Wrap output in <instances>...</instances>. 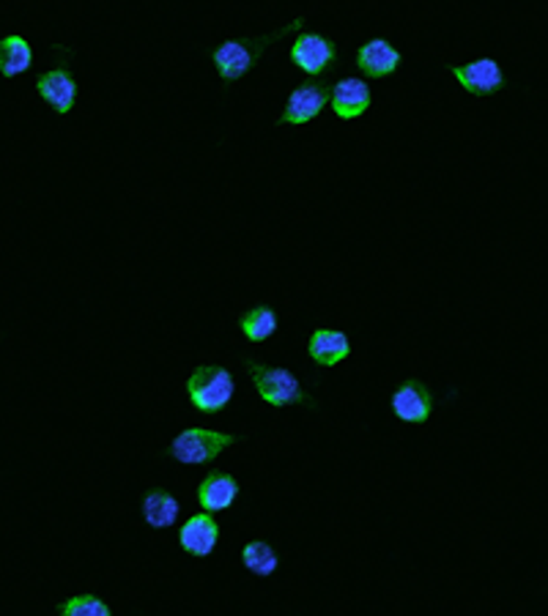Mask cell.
Wrapping results in <instances>:
<instances>
[{
  "mask_svg": "<svg viewBox=\"0 0 548 616\" xmlns=\"http://www.w3.org/2000/svg\"><path fill=\"white\" fill-rule=\"evenodd\" d=\"M244 370L253 378L255 392L264 403L275 406V409H285V406H307V409H316V403L310 400L305 389H302V381L291 373L289 368H271V364L253 362V359H244Z\"/></svg>",
  "mask_w": 548,
  "mask_h": 616,
  "instance_id": "obj_2",
  "label": "cell"
},
{
  "mask_svg": "<svg viewBox=\"0 0 548 616\" xmlns=\"http://www.w3.org/2000/svg\"><path fill=\"white\" fill-rule=\"evenodd\" d=\"M140 513H143V521L151 529H170L179 521L181 504L170 490L154 488L140 501Z\"/></svg>",
  "mask_w": 548,
  "mask_h": 616,
  "instance_id": "obj_15",
  "label": "cell"
},
{
  "mask_svg": "<svg viewBox=\"0 0 548 616\" xmlns=\"http://www.w3.org/2000/svg\"><path fill=\"white\" fill-rule=\"evenodd\" d=\"M242 441L233 433H219V431H206V427H187L179 436L170 441L168 455L174 461L184 463V466H203V463H212L214 458L222 450H228L231 444Z\"/></svg>",
  "mask_w": 548,
  "mask_h": 616,
  "instance_id": "obj_4",
  "label": "cell"
},
{
  "mask_svg": "<svg viewBox=\"0 0 548 616\" xmlns=\"http://www.w3.org/2000/svg\"><path fill=\"white\" fill-rule=\"evenodd\" d=\"M307 354L318 368H335V364L346 362L352 354V343H348L346 332L337 329H316L307 341Z\"/></svg>",
  "mask_w": 548,
  "mask_h": 616,
  "instance_id": "obj_14",
  "label": "cell"
},
{
  "mask_svg": "<svg viewBox=\"0 0 548 616\" xmlns=\"http://www.w3.org/2000/svg\"><path fill=\"white\" fill-rule=\"evenodd\" d=\"M332 99V82L327 77H318V80H305L289 93L285 99V107L280 113L278 124H291V127H305V124L316 121L318 116L323 113V107L329 104Z\"/></svg>",
  "mask_w": 548,
  "mask_h": 616,
  "instance_id": "obj_6",
  "label": "cell"
},
{
  "mask_svg": "<svg viewBox=\"0 0 548 616\" xmlns=\"http://www.w3.org/2000/svg\"><path fill=\"white\" fill-rule=\"evenodd\" d=\"M52 52H55L59 64L52 66L50 72H44V75L36 77V91H39V97L44 99L59 116H66V113H72V107H75L77 91H80V88H77L75 75H72L69 69L72 52L61 44L52 47Z\"/></svg>",
  "mask_w": 548,
  "mask_h": 616,
  "instance_id": "obj_5",
  "label": "cell"
},
{
  "mask_svg": "<svg viewBox=\"0 0 548 616\" xmlns=\"http://www.w3.org/2000/svg\"><path fill=\"white\" fill-rule=\"evenodd\" d=\"M450 75L472 97H494L505 88V72L494 59H480L472 64H450Z\"/></svg>",
  "mask_w": 548,
  "mask_h": 616,
  "instance_id": "obj_8",
  "label": "cell"
},
{
  "mask_svg": "<svg viewBox=\"0 0 548 616\" xmlns=\"http://www.w3.org/2000/svg\"><path fill=\"white\" fill-rule=\"evenodd\" d=\"M289 55L296 64V69H302L305 75H310L313 80H318V77L329 75V72L335 69L337 59H341V50H337V44L329 39V36L302 30L294 44H291Z\"/></svg>",
  "mask_w": 548,
  "mask_h": 616,
  "instance_id": "obj_7",
  "label": "cell"
},
{
  "mask_svg": "<svg viewBox=\"0 0 548 616\" xmlns=\"http://www.w3.org/2000/svg\"><path fill=\"white\" fill-rule=\"evenodd\" d=\"M354 66L362 80H384L393 77L400 66V52L387 39H370L354 55Z\"/></svg>",
  "mask_w": 548,
  "mask_h": 616,
  "instance_id": "obj_9",
  "label": "cell"
},
{
  "mask_svg": "<svg viewBox=\"0 0 548 616\" xmlns=\"http://www.w3.org/2000/svg\"><path fill=\"white\" fill-rule=\"evenodd\" d=\"M302 25H305V17H296L294 23L285 25V28H280V30H275V34L239 36V39L222 41V44L212 52V61H214V66H217L219 80L222 82L242 80L244 75H250V72L258 66V61H260V55H264L266 47L280 41L283 36L302 30Z\"/></svg>",
  "mask_w": 548,
  "mask_h": 616,
  "instance_id": "obj_1",
  "label": "cell"
},
{
  "mask_svg": "<svg viewBox=\"0 0 548 616\" xmlns=\"http://www.w3.org/2000/svg\"><path fill=\"white\" fill-rule=\"evenodd\" d=\"M370 102H373V93H370L368 80H362V77L348 75L332 82V99H329V104H332V110H335V116L341 121H354L362 113H368Z\"/></svg>",
  "mask_w": 548,
  "mask_h": 616,
  "instance_id": "obj_10",
  "label": "cell"
},
{
  "mask_svg": "<svg viewBox=\"0 0 548 616\" xmlns=\"http://www.w3.org/2000/svg\"><path fill=\"white\" fill-rule=\"evenodd\" d=\"M61 616H113L110 614L107 603L97 594H77V598L64 600L59 605Z\"/></svg>",
  "mask_w": 548,
  "mask_h": 616,
  "instance_id": "obj_19",
  "label": "cell"
},
{
  "mask_svg": "<svg viewBox=\"0 0 548 616\" xmlns=\"http://www.w3.org/2000/svg\"><path fill=\"white\" fill-rule=\"evenodd\" d=\"M179 542L190 556L206 559L219 542V524L214 521V515L208 513L192 515L179 529Z\"/></svg>",
  "mask_w": 548,
  "mask_h": 616,
  "instance_id": "obj_13",
  "label": "cell"
},
{
  "mask_svg": "<svg viewBox=\"0 0 548 616\" xmlns=\"http://www.w3.org/2000/svg\"><path fill=\"white\" fill-rule=\"evenodd\" d=\"M278 323H280L278 312L271 310L269 305L253 307V310H247L242 318H239V329H242L244 337H247L250 343L269 341L271 334L278 332Z\"/></svg>",
  "mask_w": 548,
  "mask_h": 616,
  "instance_id": "obj_17",
  "label": "cell"
},
{
  "mask_svg": "<svg viewBox=\"0 0 548 616\" xmlns=\"http://www.w3.org/2000/svg\"><path fill=\"white\" fill-rule=\"evenodd\" d=\"M393 411L400 422L409 425H422L433 414V395L422 381L406 378L398 389L393 392Z\"/></svg>",
  "mask_w": 548,
  "mask_h": 616,
  "instance_id": "obj_11",
  "label": "cell"
},
{
  "mask_svg": "<svg viewBox=\"0 0 548 616\" xmlns=\"http://www.w3.org/2000/svg\"><path fill=\"white\" fill-rule=\"evenodd\" d=\"M233 392H237V381L222 364H201L187 378L190 403L201 414H219L233 400Z\"/></svg>",
  "mask_w": 548,
  "mask_h": 616,
  "instance_id": "obj_3",
  "label": "cell"
},
{
  "mask_svg": "<svg viewBox=\"0 0 548 616\" xmlns=\"http://www.w3.org/2000/svg\"><path fill=\"white\" fill-rule=\"evenodd\" d=\"M30 64H34V47L28 44V39L17 34L0 39V75L7 80L25 75Z\"/></svg>",
  "mask_w": 548,
  "mask_h": 616,
  "instance_id": "obj_16",
  "label": "cell"
},
{
  "mask_svg": "<svg viewBox=\"0 0 548 616\" xmlns=\"http://www.w3.org/2000/svg\"><path fill=\"white\" fill-rule=\"evenodd\" d=\"M242 565L247 567L253 576L269 578V576H275V573H278L280 556H278V551L269 546V542L253 540L242 548Z\"/></svg>",
  "mask_w": 548,
  "mask_h": 616,
  "instance_id": "obj_18",
  "label": "cell"
},
{
  "mask_svg": "<svg viewBox=\"0 0 548 616\" xmlns=\"http://www.w3.org/2000/svg\"><path fill=\"white\" fill-rule=\"evenodd\" d=\"M239 490L242 488H239L233 474L214 469V472H208L206 477H203V483L197 485V504H201L203 513L208 515L222 513V510H228L233 501L239 499Z\"/></svg>",
  "mask_w": 548,
  "mask_h": 616,
  "instance_id": "obj_12",
  "label": "cell"
}]
</instances>
